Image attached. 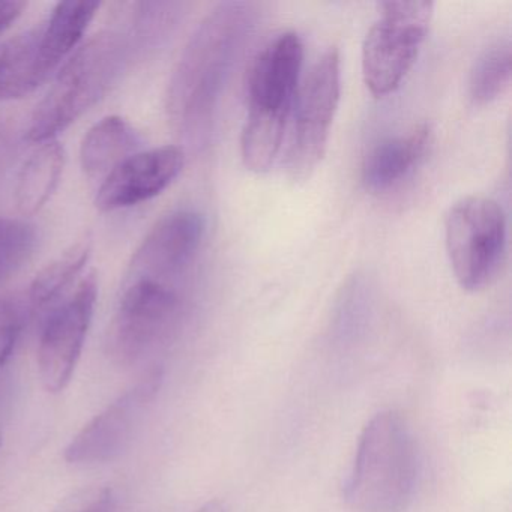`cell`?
<instances>
[{"instance_id":"obj_6","label":"cell","mask_w":512,"mask_h":512,"mask_svg":"<svg viewBox=\"0 0 512 512\" xmlns=\"http://www.w3.org/2000/svg\"><path fill=\"white\" fill-rule=\"evenodd\" d=\"M380 19L362 46V76L368 91L382 98L392 94L407 76L430 32L431 2H382Z\"/></svg>"},{"instance_id":"obj_21","label":"cell","mask_w":512,"mask_h":512,"mask_svg":"<svg viewBox=\"0 0 512 512\" xmlns=\"http://www.w3.org/2000/svg\"><path fill=\"white\" fill-rule=\"evenodd\" d=\"M26 311L14 296L0 299V404L10 391L8 362L16 349L25 326Z\"/></svg>"},{"instance_id":"obj_12","label":"cell","mask_w":512,"mask_h":512,"mask_svg":"<svg viewBox=\"0 0 512 512\" xmlns=\"http://www.w3.org/2000/svg\"><path fill=\"white\" fill-rule=\"evenodd\" d=\"M185 154L179 146H161L137 152L122 161L101 181L95 206L119 211L160 196L181 175Z\"/></svg>"},{"instance_id":"obj_22","label":"cell","mask_w":512,"mask_h":512,"mask_svg":"<svg viewBox=\"0 0 512 512\" xmlns=\"http://www.w3.org/2000/svg\"><path fill=\"white\" fill-rule=\"evenodd\" d=\"M115 496L112 488L91 487L77 491L53 512H113Z\"/></svg>"},{"instance_id":"obj_13","label":"cell","mask_w":512,"mask_h":512,"mask_svg":"<svg viewBox=\"0 0 512 512\" xmlns=\"http://www.w3.org/2000/svg\"><path fill=\"white\" fill-rule=\"evenodd\" d=\"M431 143L428 125H419L404 136L391 137L374 146L362 164V182L373 193L397 187L424 160Z\"/></svg>"},{"instance_id":"obj_5","label":"cell","mask_w":512,"mask_h":512,"mask_svg":"<svg viewBox=\"0 0 512 512\" xmlns=\"http://www.w3.org/2000/svg\"><path fill=\"white\" fill-rule=\"evenodd\" d=\"M445 245L452 272L467 292L496 278L506 251V217L496 200L470 196L454 203L445 217Z\"/></svg>"},{"instance_id":"obj_17","label":"cell","mask_w":512,"mask_h":512,"mask_svg":"<svg viewBox=\"0 0 512 512\" xmlns=\"http://www.w3.org/2000/svg\"><path fill=\"white\" fill-rule=\"evenodd\" d=\"M98 2H61L56 5L41 34V56L50 71H55L85 37L97 16Z\"/></svg>"},{"instance_id":"obj_8","label":"cell","mask_w":512,"mask_h":512,"mask_svg":"<svg viewBox=\"0 0 512 512\" xmlns=\"http://www.w3.org/2000/svg\"><path fill=\"white\" fill-rule=\"evenodd\" d=\"M340 53L329 49L311 67L299 85L295 101V128L287 152V172L304 181L314 172L326 148L332 122L340 104Z\"/></svg>"},{"instance_id":"obj_1","label":"cell","mask_w":512,"mask_h":512,"mask_svg":"<svg viewBox=\"0 0 512 512\" xmlns=\"http://www.w3.org/2000/svg\"><path fill=\"white\" fill-rule=\"evenodd\" d=\"M253 19L250 5H220L203 20L182 55L170 91V112L194 139L209 133L218 98L250 35Z\"/></svg>"},{"instance_id":"obj_24","label":"cell","mask_w":512,"mask_h":512,"mask_svg":"<svg viewBox=\"0 0 512 512\" xmlns=\"http://www.w3.org/2000/svg\"><path fill=\"white\" fill-rule=\"evenodd\" d=\"M196 512H227L226 506L221 500H209L205 505L200 506Z\"/></svg>"},{"instance_id":"obj_16","label":"cell","mask_w":512,"mask_h":512,"mask_svg":"<svg viewBox=\"0 0 512 512\" xmlns=\"http://www.w3.org/2000/svg\"><path fill=\"white\" fill-rule=\"evenodd\" d=\"M65 167V149L58 140L40 143L20 169L16 205L25 217L38 214L58 188Z\"/></svg>"},{"instance_id":"obj_14","label":"cell","mask_w":512,"mask_h":512,"mask_svg":"<svg viewBox=\"0 0 512 512\" xmlns=\"http://www.w3.org/2000/svg\"><path fill=\"white\" fill-rule=\"evenodd\" d=\"M43 26L0 43V103L20 100L52 76L41 56Z\"/></svg>"},{"instance_id":"obj_2","label":"cell","mask_w":512,"mask_h":512,"mask_svg":"<svg viewBox=\"0 0 512 512\" xmlns=\"http://www.w3.org/2000/svg\"><path fill=\"white\" fill-rule=\"evenodd\" d=\"M418 452L406 418L377 413L362 431L344 499L353 512H403L412 502Z\"/></svg>"},{"instance_id":"obj_3","label":"cell","mask_w":512,"mask_h":512,"mask_svg":"<svg viewBox=\"0 0 512 512\" xmlns=\"http://www.w3.org/2000/svg\"><path fill=\"white\" fill-rule=\"evenodd\" d=\"M302 64L304 46L295 32L278 35L254 61L241 137L242 161L251 172H268L280 152L287 118L295 107Z\"/></svg>"},{"instance_id":"obj_23","label":"cell","mask_w":512,"mask_h":512,"mask_svg":"<svg viewBox=\"0 0 512 512\" xmlns=\"http://www.w3.org/2000/svg\"><path fill=\"white\" fill-rule=\"evenodd\" d=\"M28 4L19 0H0V35L11 28L14 22L22 16Z\"/></svg>"},{"instance_id":"obj_4","label":"cell","mask_w":512,"mask_h":512,"mask_svg":"<svg viewBox=\"0 0 512 512\" xmlns=\"http://www.w3.org/2000/svg\"><path fill=\"white\" fill-rule=\"evenodd\" d=\"M122 61V40L112 32L97 35L77 49L35 109L26 133L29 142L40 145L55 140L82 118L115 82Z\"/></svg>"},{"instance_id":"obj_19","label":"cell","mask_w":512,"mask_h":512,"mask_svg":"<svg viewBox=\"0 0 512 512\" xmlns=\"http://www.w3.org/2000/svg\"><path fill=\"white\" fill-rule=\"evenodd\" d=\"M512 76L511 44L490 47L475 62L469 79L470 100L485 106L497 100L508 89Z\"/></svg>"},{"instance_id":"obj_9","label":"cell","mask_w":512,"mask_h":512,"mask_svg":"<svg viewBox=\"0 0 512 512\" xmlns=\"http://www.w3.org/2000/svg\"><path fill=\"white\" fill-rule=\"evenodd\" d=\"M98 298V278L89 272L44 322L38 344V373L44 389L59 394L73 379Z\"/></svg>"},{"instance_id":"obj_7","label":"cell","mask_w":512,"mask_h":512,"mask_svg":"<svg viewBox=\"0 0 512 512\" xmlns=\"http://www.w3.org/2000/svg\"><path fill=\"white\" fill-rule=\"evenodd\" d=\"M181 298L173 284L125 278L107 337V352L119 365L136 364L175 328Z\"/></svg>"},{"instance_id":"obj_10","label":"cell","mask_w":512,"mask_h":512,"mask_svg":"<svg viewBox=\"0 0 512 512\" xmlns=\"http://www.w3.org/2000/svg\"><path fill=\"white\" fill-rule=\"evenodd\" d=\"M163 368H149L124 394L119 395L100 415L89 421L65 448L70 464H98L115 460L130 445L163 383Z\"/></svg>"},{"instance_id":"obj_11","label":"cell","mask_w":512,"mask_h":512,"mask_svg":"<svg viewBox=\"0 0 512 512\" xmlns=\"http://www.w3.org/2000/svg\"><path fill=\"white\" fill-rule=\"evenodd\" d=\"M203 235L205 218L199 212L179 209L164 215L134 253L127 278L173 284L193 262Z\"/></svg>"},{"instance_id":"obj_20","label":"cell","mask_w":512,"mask_h":512,"mask_svg":"<svg viewBox=\"0 0 512 512\" xmlns=\"http://www.w3.org/2000/svg\"><path fill=\"white\" fill-rule=\"evenodd\" d=\"M35 245L34 226L23 220L0 218V281L10 277L32 256Z\"/></svg>"},{"instance_id":"obj_18","label":"cell","mask_w":512,"mask_h":512,"mask_svg":"<svg viewBox=\"0 0 512 512\" xmlns=\"http://www.w3.org/2000/svg\"><path fill=\"white\" fill-rule=\"evenodd\" d=\"M91 239L82 238L67 248L58 259L38 272L29 290L32 310L40 311L61 298L62 293L79 277L91 256Z\"/></svg>"},{"instance_id":"obj_25","label":"cell","mask_w":512,"mask_h":512,"mask_svg":"<svg viewBox=\"0 0 512 512\" xmlns=\"http://www.w3.org/2000/svg\"><path fill=\"white\" fill-rule=\"evenodd\" d=\"M0 443H2V434H0Z\"/></svg>"},{"instance_id":"obj_15","label":"cell","mask_w":512,"mask_h":512,"mask_svg":"<svg viewBox=\"0 0 512 512\" xmlns=\"http://www.w3.org/2000/svg\"><path fill=\"white\" fill-rule=\"evenodd\" d=\"M140 137L121 116H107L83 137L80 163L92 181H103L112 170L140 148Z\"/></svg>"}]
</instances>
